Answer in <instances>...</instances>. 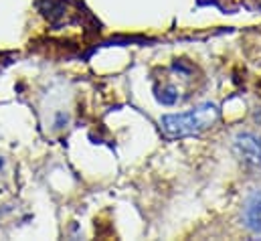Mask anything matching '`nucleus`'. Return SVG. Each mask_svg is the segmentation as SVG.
Instances as JSON below:
<instances>
[{
    "mask_svg": "<svg viewBox=\"0 0 261 241\" xmlns=\"http://www.w3.org/2000/svg\"><path fill=\"white\" fill-rule=\"evenodd\" d=\"M235 156L249 168H261V138L251 132H241L233 140Z\"/></svg>",
    "mask_w": 261,
    "mask_h": 241,
    "instance_id": "f03ea898",
    "label": "nucleus"
},
{
    "mask_svg": "<svg viewBox=\"0 0 261 241\" xmlns=\"http://www.w3.org/2000/svg\"><path fill=\"white\" fill-rule=\"evenodd\" d=\"M243 227L255 235H261V188L251 190L245 197L243 213H241Z\"/></svg>",
    "mask_w": 261,
    "mask_h": 241,
    "instance_id": "7ed1b4c3",
    "label": "nucleus"
},
{
    "mask_svg": "<svg viewBox=\"0 0 261 241\" xmlns=\"http://www.w3.org/2000/svg\"><path fill=\"white\" fill-rule=\"evenodd\" d=\"M217 120H219V108L211 102H204L182 114H166L162 116L160 124L168 136L182 138V136H195L213 128Z\"/></svg>",
    "mask_w": 261,
    "mask_h": 241,
    "instance_id": "f257e3e1",
    "label": "nucleus"
}]
</instances>
